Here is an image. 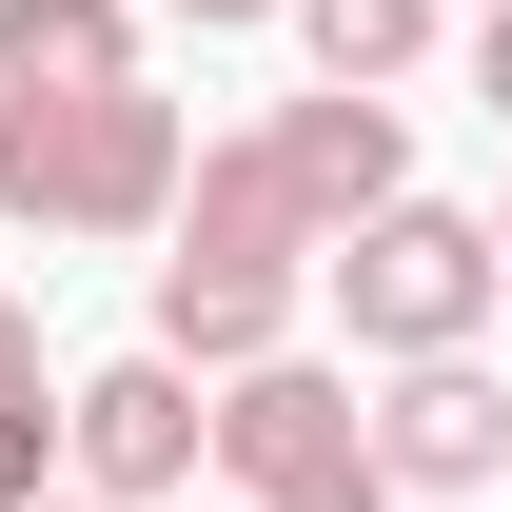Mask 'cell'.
Segmentation results:
<instances>
[{
	"label": "cell",
	"mask_w": 512,
	"mask_h": 512,
	"mask_svg": "<svg viewBox=\"0 0 512 512\" xmlns=\"http://www.w3.org/2000/svg\"><path fill=\"white\" fill-rule=\"evenodd\" d=\"M40 512H99V493H40Z\"/></svg>",
	"instance_id": "4fadbf2b"
},
{
	"label": "cell",
	"mask_w": 512,
	"mask_h": 512,
	"mask_svg": "<svg viewBox=\"0 0 512 512\" xmlns=\"http://www.w3.org/2000/svg\"><path fill=\"white\" fill-rule=\"evenodd\" d=\"M335 316H355V355H394V375H434V355H473V316L512 296L493 217H453V197H394L375 237H335Z\"/></svg>",
	"instance_id": "7a4b0ae2"
},
{
	"label": "cell",
	"mask_w": 512,
	"mask_h": 512,
	"mask_svg": "<svg viewBox=\"0 0 512 512\" xmlns=\"http://www.w3.org/2000/svg\"><path fill=\"white\" fill-rule=\"evenodd\" d=\"M256 138H276V178H296V217H316V256L375 237L394 197H414V119H394V99H335V79H316V99H276Z\"/></svg>",
	"instance_id": "5b68a950"
},
{
	"label": "cell",
	"mask_w": 512,
	"mask_h": 512,
	"mask_svg": "<svg viewBox=\"0 0 512 512\" xmlns=\"http://www.w3.org/2000/svg\"><path fill=\"white\" fill-rule=\"evenodd\" d=\"M375 473H394V493H493V473H512V394L473 375V355L394 375L375 394Z\"/></svg>",
	"instance_id": "8992f818"
},
{
	"label": "cell",
	"mask_w": 512,
	"mask_h": 512,
	"mask_svg": "<svg viewBox=\"0 0 512 512\" xmlns=\"http://www.w3.org/2000/svg\"><path fill=\"white\" fill-rule=\"evenodd\" d=\"M197 453H217V394L138 335L119 375H79L60 394V493H99V512H158V493H197Z\"/></svg>",
	"instance_id": "277c9868"
},
{
	"label": "cell",
	"mask_w": 512,
	"mask_h": 512,
	"mask_svg": "<svg viewBox=\"0 0 512 512\" xmlns=\"http://www.w3.org/2000/svg\"><path fill=\"white\" fill-rule=\"evenodd\" d=\"M178 256H217V276H316V217H296V178H276V138H197Z\"/></svg>",
	"instance_id": "52a82bcc"
},
{
	"label": "cell",
	"mask_w": 512,
	"mask_h": 512,
	"mask_svg": "<svg viewBox=\"0 0 512 512\" xmlns=\"http://www.w3.org/2000/svg\"><path fill=\"white\" fill-rule=\"evenodd\" d=\"M138 20H197V40H217V20H296V0H138Z\"/></svg>",
	"instance_id": "7c38bea8"
},
{
	"label": "cell",
	"mask_w": 512,
	"mask_h": 512,
	"mask_svg": "<svg viewBox=\"0 0 512 512\" xmlns=\"http://www.w3.org/2000/svg\"><path fill=\"white\" fill-rule=\"evenodd\" d=\"M473 99H493V119H512V0H493V20H473Z\"/></svg>",
	"instance_id": "8fae6325"
},
{
	"label": "cell",
	"mask_w": 512,
	"mask_h": 512,
	"mask_svg": "<svg viewBox=\"0 0 512 512\" xmlns=\"http://www.w3.org/2000/svg\"><path fill=\"white\" fill-rule=\"evenodd\" d=\"M453 20H493V0H453Z\"/></svg>",
	"instance_id": "5bb4252c"
},
{
	"label": "cell",
	"mask_w": 512,
	"mask_h": 512,
	"mask_svg": "<svg viewBox=\"0 0 512 512\" xmlns=\"http://www.w3.org/2000/svg\"><path fill=\"white\" fill-rule=\"evenodd\" d=\"M197 119L158 79H99V99H0V217L20 237H178Z\"/></svg>",
	"instance_id": "6da1fadb"
},
{
	"label": "cell",
	"mask_w": 512,
	"mask_h": 512,
	"mask_svg": "<svg viewBox=\"0 0 512 512\" xmlns=\"http://www.w3.org/2000/svg\"><path fill=\"white\" fill-rule=\"evenodd\" d=\"M493 256H512V217H493Z\"/></svg>",
	"instance_id": "9a60e30c"
},
{
	"label": "cell",
	"mask_w": 512,
	"mask_h": 512,
	"mask_svg": "<svg viewBox=\"0 0 512 512\" xmlns=\"http://www.w3.org/2000/svg\"><path fill=\"white\" fill-rule=\"evenodd\" d=\"M217 473H237V512H394L375 394L335 375V355H276V375L217 394Z\"/></svg>",
	"instance_id": "3957f363"
},
{
	"label": "cell",
	"mask_w": 512,
	"mask_h": 512,
	"mask_svg": "<svg viewBox=\"0 0 512 512\" xmlns=\"http://www.w3.org/2000/svg\"><path fill=\"white\" fill-rule=\"evenodd\" d=\"M296 40H316V79H335V99H394V79L453 40V0H296Z\"/></svg>",
	"instance_id": "9c48e42d"
},
{
	"label": "cell",
	"mask_w": 512,
	"mask_h": 512,
	"mask_svg": "<svg viewBox=\"0 0 512 512\" xmlns=\"http://www.w3.org/2000/svg\"><path fill=\"white\" fill-rule=\"evenodd\" d=\"M60 493V355H40V316L0 296V512Z\"/></svg>",
	"instance_id": "30bf717a"
},
{
	"label": "cell",
	"mask_w": 512,
	"mask_h": 512,
	"mask_svg": "<svg viewBox=\"0 0 512 512\" xmlns=\"http://www.w3.org/2000/svg\"><path fill=\"white\" fill-rule=\"evenodd\" d=\"M138 79V0H0V99H99Z\"/></svg>",
	"instance_id": "ba28073f"
}]
</instances>
